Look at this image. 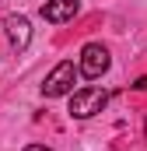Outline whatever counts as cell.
I'll return each instance as SVG.
<instances>
[{"label": "cell", "instance_id": "cell-1", "mask_svg": "<svg viewBox=\"0 0 147 151\" xmlns=\"http://www.w3.org/2000/svg\"><path fill=\"white\" fill-rule=\"evenodd\" d=\"M81 74V67H74V60H63V63H56L49 77H46V84H42V95L46 99H60V95H70L74 91V81Z\"/></svg>", "mask_w": 147, "mask_h": 151}, {"label": "cell", "instance_id": "cell-2", "mask_svg": "<svg viewBox=\"0 0 147 151\" xmlns=\"http://www.w3.org/2000/svg\"><path fill=\"white\" fill-rule=\"evenodd\" d=\"M105 106H109V91H102V88H81L70 99V116L74 119H88V116L102 113Z\"/></svg>", "mask_w": 147, "mask_h": 151}, {"label": "cell", "instance_id": "cell-3", "mask_svg": "<svg viewBox=\"0 0 147 151\" xmlns=\"http://www.w3.org/2000/svg\"><path fill=\"white\" fill-rule=\"evenodd\" d=\"M109 49L102 46V42H88L84 49H81V74L88 77V81H95V77H102L109 70Z\"/></svg>", "mask_w": 147, "mask_h": 151}, {"label": "cell", "instance_id": "cell-4", "mask_svg": "<svg viewBox=\"0 0 147 151\" xmlns=\"http://www.w3.org/2000/svg\"><path fill=\"white\" fill-rule=\"evenodd\" d=\"M77 11H81V0H46V4H42V18H46L49 25L70 21Z\"/></svg>", "mask_w": 147, "mask_h": 151}, {"label": "cell", "instance_id": "cell-5", "mask_svg": "<svg viewBox=\"0 0 147 151\" xmlns=\"http://www.w3.org/2000/svg\"><path fill=\"white\" fill-rule=\"evenodd\" d=\"M4 28H7V39H11L14 49H25V46L32 42V25H28V18H21V14H11V18L4 21Z\"/></svg>", "mask_w": 147, "mask_h": 151}, {"label": "cell", "instance_id": "cell-6", "mask_svg": "<svg viewBox=\"0 0 147 151\" xmlns=\"http://www.w3.org/2000/svg\"><path fill=\"white\" fill-rule=\"evenodd\" d=\"M133 88H137V91H147V77H137V81H133Z\"/></svg>", "mask_w": 147, "mask_h": 151}, {"label": "cell", "instance_id": "cell-7", "mask_svg": "<svg viewBox=\"0 0 147 151\" xmlns=\"http://www.w3.org/2000/svg\"><path fill=\"white\" fill-rule=\"evenodd\" d=\"M25 151H49V148H42V144H28Z\"/></svg>", "mask_w": 147, "mask_h": 151}, {"label": "cell", "instance_id": "cell-8", "mask_svg": "<svg viewBox=\"0 0 147 151\" xmlns=\"http://www.w3.org/2000/svg\"><path fill=\"white\" fill-rule=\"evenodd\" d=\"M144 134H147V123H144Z\"/></svg>", "mask_w": 147, "mask_h": 151}]
</instances>
